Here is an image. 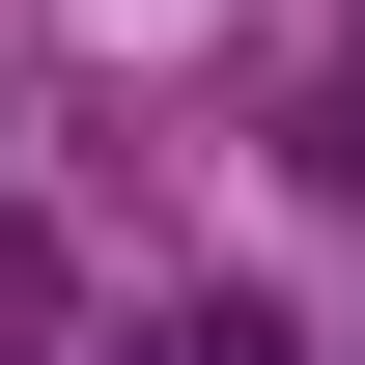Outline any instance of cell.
I'll list each match as a JSON object with an SVG mask.
<instances>
[{
	"instance_id": "cell-1",
	"label": "cell",
	"mask_w": 365,
	"mask_h": 365,
	"mask_svg": "<svg viewBox=\"0 0 365 365\" xmlns=\"http://www.w3.org/2000/svg\"><path fill=\"white\" fill-rule=\"evenodd\" d=\"M281 169H309V197H365V56H309V85H281Z\"/></svg>"
},
{
	"instance_id": "cell-2",
	"label": "cell",
	"mask_w": 365,
	"mask_h": 365,
	"mask_svg": "<svg viewBox=\"0 0 365 365\" xmlns=\"http://www.w3.org/2000/svg\"><path fill=\"white\" fill-rule=\"evenodd\" d=\"M0 281H56V225H29V113H0Z\"/></svg>"
}]
</instances>
